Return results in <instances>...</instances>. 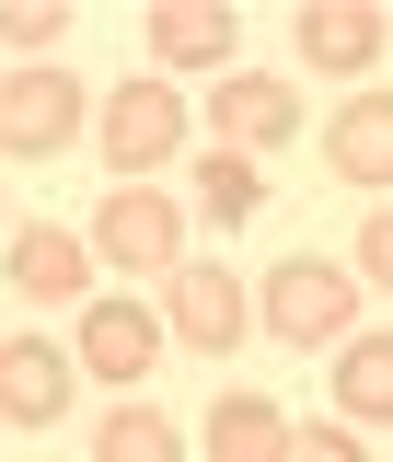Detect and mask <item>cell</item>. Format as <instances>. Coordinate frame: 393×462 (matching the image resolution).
<instances>
[{"label":"cell","mask_w":393,"mask_h":462,"mask_svg":"<svg viewBox=\"0 0 393 462\" xmlns=\"http://www.w3.org/2000/svg\"><path fill=\"white\" fill-rule=\"evenodd\" d=\"M255 324H267L278 346H347V336H359V266H336V254H289V266H267Z\"/></svg>","instance_id":"1"},{"label":"cell","mask_w":393,"mask_h":462,"mask_svg":"<svg viewBox=\"0 0 393 462\" xmlns=\"http://www.w3.org/2000/svg\"><path fill=\"white\" fill-rule=\"evenodd\" d=\"M93 266L116 278H173L185 266V197L173 185H105V208H93Z\"/></svg>","instance_id":"2"},{"label":"cell","mask_w":393,"mask_h":462,"mask_svg":"<svg viewBox=\"0 0 393 462\" xmlns=\"http://www.w3.org/2000/svg\"><path fill=\"white\" fill-rule=\"evenodd\" d=\"M173 151H185V93H173L163 69L105 81V173H116V185H151Z\"/></svg>","instance_id":"3"},{"label":"cell","mask_w":393,"mask_h":462,"mask_svg":"<svg viewBox=\"0 0 393 462\" xmlns=\"http://www.w3.org/2000/svg\"><path fill=\"white\" fill-rule=\"evenodd\" d=\"M81 127H93V81H81V69L35 58V69L0 81V151H12V162H58Z\"/></svg>","instance_id":"4"},{"label":"cell","mask_w":393,"mask_h":462,"mask_svg":"<svg viewBox=\"0 0 393 462\" xmlns=\"http://www.w3.org/2000/svg\"><path fill=\"white\" fill-rule=\"evenodd\" d=\"M163 336L197 346V358H231V346L255 336V289H243V266H220V254H185L163 278Z\"/></svg>","instance_id":"5"},{"label":"cell","mask_w":393,"mask_h":462,"mask_svg":"<svg viewBox=\"0 0 393 462\" xmlns=\"http://www.w3.org/2000/svg\"><path fill=\"white\" fill-rule=\"evenodd\" d=\"M289 47H301V69H324V81H382L393 12L382 0H301L289 12Z\"/></svg>","instance_id":"6"},{"label":"cell","mask_w":393,"mask_h":462,"mask_svg":"<svg viewBox=\"0 0 393 462\" xmlns=\"http://www.w3.org/2000/svg\"><path fill=\"white\" fill-rule=\"evenodd\" d=\"M70 358H81L105 393H127V382H151V370H163V312H139V300H81Z\"/></svg>","instance_id":"7"},{"label":"cell","mask_w":393,"mask_h":462,"mask_svg":"<svg viewBox=\"0 0 393 462\" xmlns=\"http://www.w3.org/2000/svg\"><path fill=\"white\" fill-rule=\"evenodd\" d=\"M70 393H81V358L70 346H47V336H0V428H58L70 416Z\"/></svg>","instance_id":"8"},{"label":"cell","mask_w":393,"mask_h":462,"mask_svg":"<svg viewBox=\"0 0 393 462\" xmlns=\"http://www.w3.org/2000/svg\"><path fill=\"white\" fill-rule=\"evenodd\" d=\"M209 127H220V151H289L301 139V93H289L278 69H220V93H209Z\"/></svg>","instance_id":"9"},{"label":"cell","mask_w":393,"mask_h":462,"mask_svg":"<svg viewBox=\"0 0 393 462\" xmlns=\"http://www.w3.org/2000/svg\"><path fill=\"white\" fill-rule=\"evenodd\" d=\"M151 69H231V47H243V23H231V0H151Z\"/></svg>","instance_id":"10"},{"label":"cell","mask_w":393,"mask_h":462,"mask_svg":"<svg viewBox=\"0 0 393 462\" xmlns=\"http://www.w3.org/2000/svg\"><path fill=\"white\" fill-rule=\"evenodd\" d=\"M12 289H23V300H81V289H93V243H81V231H58V220H12Z\"/></svg>","instance_id":"11"},{"label":"cell","mask_w":393,"mask_h":462,"mask_svg":"<svg viewBox=\"0 0 393 462\" xmlns=\"http://www.w3.org/2000/svg\"><path fill=\"white\" fill-rule=\"evenodd\" d=\"M324 162L336 185H393V93H347L324 116Z\"/></svg>","instance_id":"12"},{"label":"cell","mask_w":393,"mask_h":462,"mask_svg":"<svg viewBox=\"0 0 393 462\" xmlns=\"http://www.w3.org/2000/svg\"><path fill=\"white\" fill-rule=\"evenodd\" d=\"M336 416L347 428H393V336H347L336 346Z\"/></svg>","instance_id":"13"},{"label":"cell","mask_w":393,"mask_h":462,"mask_svg":"<svg viewBox=\"0 0 393 462\" xmlns=\"http://www.w3.org/2000/svg\"><path fill=\"white\" fill-rule=\"evenodd\" d=\"M289 451V416L267 393H220L209 404V462H278Z\"/></svg>","instance_id":"14"},{"label":"cell","mask_w":393,"mask_h":462,"mask_svg":"<svg viewBox=\"0 0 393 462\" xmlns=\"http://www.w3.org/2000/svg\"><path fill=\"white\" fill-rule=\"evenodd\" d=\"M93 462H185V428H173L163 404H116L105 439H93Z\"/></svg>","instance_id":"15"},{"label":"cell","mask_w":393,"mask_h":462,"mask_svg":"<svg viewBox=\"0 0 393 462\" xmlns=\"http://www.w3.org/2000/svg\"><path fill=\"white\" fill-rule=\"evenodd\" d=\"M197 208H209V220H255V208H267V173L243 162V151H209V162H197Z\"/></svg>","instance_id":"16"},{"label":"cell","mask_w":393,"mask_h":462,"mask_svg":"<svg viewBox=\"0 0 393 462\" xmlns=\"http://www.w3.org/2000/svg\"><path fill=\"white\" fill-rule=\"evenodd\" d=\"M58 35H70V0H0V47L23 58V69L58 58Z\"/></svg>","instance_id":"17"},{"label":"cell","mask_w":393,"mask_h":462,"mask_svg":"<svg viewBox=\"0 0 393 462\" xmlns=\"http://www.w3.org/2000/svg\"><path fill=\"white\" fill-rule=\"evenodd\" d=\"M347 266H359V289H370V278L393 289V197L370 208V220H359V243H347Z\"/></svg>","instance_id":"18"},{"label":"cell","mask_w":393,"mask_h":462,"mask_svg":"<svg viewBox=\"0 0 393 462\" xmlns=\"http://www.w3.org/2000/svg\"><path fill=\"white\" fill-rule=\"evenodd\" d=\"M278 462H359V428L347 416H324V428H289V451Z\"/></svg>","instance_id":"19"},{"label":"cell","mask_w":393,"mask_h":462,"mask_svg":"<svg viewBox=\"0 0 393 462\" xmlns=\"http://www.w3.org/2000/svg\"><path fill=\"white\" fill-rule=\"evenodd\" d=\"M0 243H12V197H0Z\"/></svg>","instance_id":"20"}]
</instances>
